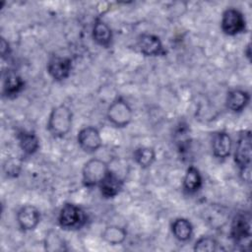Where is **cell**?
<instances>
[{"label": "cell", "instance_id": "6da1fadb", "mask_svg": "<svg viewBox=\"0 0 252 252\" xmlns=\"http://www.w3.org/2000/svg\"><path fill=\"white\" fill-rule=\"evenodd\" d=\"M72 111L67 105L60 104L53 107L47 120L48 132L55 138L66 136L72 128Z\"/></svg>", "mask_w": 252, "mask_h": 252}, {"label": "cell", "instance_id": "7a4b0ae2", "mask_svg": "<svg viewBox=\"0 0 252 252\" xmlns=\"http://www.w3.org/2000/svg\"><path fill=\"white\" fill-rule=\"evenodd\" d=\"M230 238L240 249L244 250L250 244L251 239V215L248 212L237 213L230 225Z\"/></svg>", "mask_w": 252, "mask_h": 252}, {"label": "cell", "instance_id": "3957f363", "mask_svg": "<svg viewBox=\"0 0 252 252\" xmlns=\"http://www.w3.org/2000/svg\"><path fill=\"white\" fill-rule=\"evenodd\" d=\"M108 121L116 127H126L133 118V110L126 100L116 97L108 106L106 111Z\"/></svg>", "mask_w": 252, "mask_h": 252}, {"label": "cell", "instance_id": "277c9868", "mask_svg": "<svg viewBox=\"0 0 252 252\" xmlns=\"http://www.w3.org/2000/svg\"><path fill=\"white\" fill-rule=\"evenodd\" d=\"M87 221L85 212L77 205L67 203L60 210L58 223L64 229H79Z\"/></svg>", "mask_w": 252, "mask_h": 252}, {"label": "cell", "instance_id": "5b68a950", "mask_svg": "<svg viewBox=\"0 0 252 252\" xmlns=\"http://www.w3.org/2000/svg\"><path fill=\"white\" fill-rule=\"evenodd\" d=\"M108 171L109 168L103 160L99 158L89 159L82 170V182L87 188L97 186Z\"/></svg>", "mask_w": 252, "mask_h": 252}, {"label": "cell", "instance_id": "8992f818", "mask_svg": "<svg viewBox=\"0 0 252 252\" xmlns=\"http://www.w3.org/2000/svg\"><path fill=\"white\" fill-rule=\"evenodd\" d=\"M220 28L226 35H236L246 29V22L243 14L234 8H228L222 13Z\"/></svg>", "mask_w": 252, "mask_h": 252}, {"label": "cell", "instance_id": "52a82bcc", "mask_svg": "<svg viewBox=\"0 0 252 252\" xmlns=\"http://www.w3.org/2000/svg\"><path fill=\"white\" fill-rule=\"evenodd\" d=\"M234 161L239 169L250 166L251 163V133L249 130L243 131L236 142L234 150Z\"/></svg>", "mask_w": 252, "mask_h": 252}, {"label": "cell", "instance_id": "ba28073f", "mask_svg": "<svg viewBox=\"0 0 252 252\" xmlns=\"http://www.w3.org/2000/svg\"><path fill=\"white\" fill-rule=\"evenodd\" d=\"M77 142L80 148L87 153H94L97 151L102 145V139L99 131L93 126L82 128L78 132Z\"/></svg>", "mask_w": 252, "mask_h": 252}, {"label": "cell", "instance_id": "9c48e42d", "mask_svg": "<svg viewBox=\"0 0 252 252\" xmlns=\"http://www.w3.org/2000/svg\"><path fill=\"white\" fill-rule=\"evenodd\" d=\"M17 222L24 231L33 230L40 222V213L34 206L25 205L17 213Z\"/></svg>", "mask_w": 252, "mask_h": 252}, {"label": "cell", "instance_id": "30bf717a", "mask_svg": "<svg viewBox=\"0 0 252 252\" xmlns=\"http://www.w3.org/2000/svg\"><path fill=\"white\" fill-rule=\"evenodd\" d=\"M25 86L22 77L12 69H7L2 75V94L4 96L12 98L15 97Z\"/></svg>", "mask_w": 252, "mask_h": 252}, {"label": "cell", "instance_id": "8fae6325", "mask_svg": "<svg viewBox=\"0 0 252 252\" xmlns=\"http://www.w3.org/2000/svg\"><path fill=\"white\" fill-rule=\"evenodd\" d=\"M72 60L68 57L53 56L47 63V72L55 81H63L69 77Z\"/></svg>", "mask_w": 252, "mask_h": 252}, {"label": "cell", "instance_id": "7c38bea8", "mask_svg": "<svg viewBox=\"0 0 252 252\" xmlns=\"http://www.w3.org/2000/svg\"><path fill=\"white\" fill-rule=\"evenodd\" d=\"M138 47L146 56H158L165 54L161 40L155 34H141L138 38Z\"/></svg>", "mask_w": 252, "mask_h": 252}, {"label": "cell", "instance_id": "4fadbf2b", "mask_svg": "<svg viewBox=\"0 0 252 252\" xmlns=\"http://www.w3.org/2000/svg\"><path fill=\"white\" fill-rule=\"evenodd\" d=\"M97 186L104 198H113L122 190L123 181L116 173L109 170Z\"/></svg>", "mask_w": 252, "mask_h": 252}, {"label": "cell", "instance_id": "5bb4252c", "mask_svg": "<svg viewBox=\"0 0 252 252\" xmlns=\"http://www.w3.org/2000/svg\"><path fill=\"white\" fill-rule=\"evenodd\" d=\"M232 148V141L229 135L225 132H218L212 140L213 155L217 158H226L229 157Z\"/></svg>", "mask_w": 252, "mask_h": 252}, {"label": "cell", "instance_id": "9a60e30c", "mask_svg": "<svg viewBox=\"0 0 252 252\" xmlns=\"http://www.w3.org/2000/svg\"><path fill=\"white\" fill-rule=\"evenodd\" d=\"M250 95L246 91L240 89H233L227 93L225 104L232 112L242 111L249 103Z\"/></svg>", "mask_w": 252, "mask_h": 252}, {"label": "cell", "instance_id": "2e32d148", "mask_svg": "<svg viewBox=\"0 0 252 252\" xmlns=\"http://www.w3.org/2000/svg\"><path fill=\"white\" fill-rule=\"evenodd\" d=\"M203 179L200 171L195 166L191 165L187 168L183 178V190L187 194H194L202 187Z\"/></svg>", "mask_w": 252, "mask_h": 252}, {"label": "cell", "instance_id": "e0dca14e", "mask_svg": "<svg viewBox=\"0 0 252 252\" xmlns=\"http://www.w3.org/2000/svg\"><path fill=\"white\" fill-rule=\"evenodd\" d=\"M94 40L102 47H109L112 41V32L107 24L96 20L93 28Z\"/></svg>", "mask_w": 252, "mask_h": 252}, {"label": "cell", "instance_id": "ac0fdd59", "mask_svg": "<svg viewBox=\"0 0 252 252\" xmlns=\"http://www.w3.org/2000/svg\"><path fill=\"white\" fill-rule=\"evenodd\" d=\"M171 231L177 240L185 242L188 241L193 234V225L189 220L178 218L173 220L171 224Z\"/></svg>", "mask_w": 252, "mask_h": 252}, {"label": "cell", "instance_id": "d6986e66", "mask_svg": "<svg viewBox=\"0 0 252 252\" xmlns=\"http://www.w3.org/2000/svg\"><path fill=\"white\" fill-rule=\"evenodd\" d=\"M19 146L26 155L34 154L39 148V140L33 132L21 131L17 135Z\"/></svg>", "mask_w": 252, "mask_h": 252}, {"label": "cell", "instance_id": "ffe728a7", "mask_svg": "<svg viewBox=\"0 0 252 252\" xmlns=\"http://www.w3.org/2000/svg\"><path fill=\"white\" fill-rule=\"evenodd\" d=\"M174 143L175 146L178 150V152L181 155H184L188 152L190 149V144H191V137L189 133V128L186 123L181 122L177 128L175 129L174 132Z\"/></svg>", "mask_w": 252, "mask_h": 252}, {"label": "cell", "instance_id": "44dd1931", "mask_svg": "<svg viewBox=\"0 0 252 252\" xmlns=\"http://www.w3.org/2000/svg\"><path fill=\"white\" fill-rule=\"evenodd\" d=\"M101 237L110 245H120L126 240L127 231L118 225H108L102 231Z\"/></svg>", "mask_w": 252, "mask_h": 252}, {"label": "cell", "instance_id": "7402d4cb", "mask_svg": "<svg viewBox=\"0 0 252 252\" xmlns=\"http://www.w3.org/2000/svg\"><path fill=\"white\" fill-rule=\"evenodd\" d=\"M135 161L143 168L150 167L156 160V152L151 147H140L134 152Z\"/></svg>", "mask_w": 252, "mask_h": 252}, {"label": "cell", "instance_id": "603a6c76", "mask_svg": "<svg viewBox=\"0 0 252 252\" xmlns=\"http://www.w3.org/2000/svg\"><path fill=\"white\" fill-rule=\"evenodd\" d=\"M66 244L60 235L55 231H49L44 239V248L47 251H63L66 250Z\"/></svg>", "mask_w": 252, "mask_h": 252}, {"label": "cell", "instance_id": "cb8c5ba5", "mask_svg": "<svg viewBox=\"0 0 252 252\" xmlns=\"http://www.w3.org/2000/svg\"><path fill=\"white\" fill-rule=\"evenodd\" d=\"M194 251L213 252L219 250V242L211 236H201L194 244Z\"/></svg>", "mask_w": 252, "mask_h": 252}, {"label": "cell", "instance_id": "d4e9b609", "mask_svg": "<svg viewBox=\"0 0 252 252\" xmlns=\"http://www.w3.org/2000/svg\"><path fill=\"white\" fill-rule=\"evenodd\" d=\"M3 169L8 177H17L22 169V159L15 157L6 159Z\"/></svg>", "mask_w": 252, "mask_h": 252}, {"label": "cell", "instance_id": "484cf974", "mask_svg": "<svg viewBox=\"0 0 252 252\" xmlns=\"http://www.w3.org/2000/svg\"><path fill=\"white\" fill-rule=\"evenodd\" d=\"M10 54V46L9 43L5 40V38L1 39V55L4 58L6 55Z\"/></svg>", "mask_w": 252, "mask_h": 252}, {"label": "cell", "instance_id": "4316f807", "mask_svg": "<svg viewBox=\"0 0 252 252\" xmlns=\"http://www.w3.org/2000/svg\"><path fill=\"white\" fill-rule=\"evenodd\" d=\"M244 53L246 54L247 58L250 60V57H251V52H250V43H248V45L246 46V50H245V52H244Z\"/></svg>", "mask_w": 252, "mask_h": 252}]
</instances>
